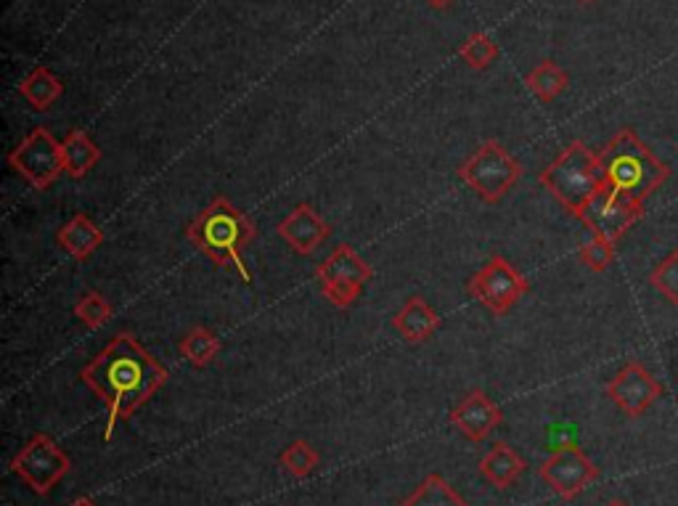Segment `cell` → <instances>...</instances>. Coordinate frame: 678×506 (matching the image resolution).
<instances>
[{"mask_svg":"<svg viewBox=\"0 0 678 506\" xmlns=\"http://www.w3.org/2000/svg\"><path fill=\"white\" fill-rule=\"evenodd\" d=\"M80 379L107 403V430L111 440L120 419H130L168 385L170 372L143 347L133 334L122 332L111 337L98 356L83 366Z\"/></svg>","mask_w":678,"mask_h":506,"instance_id":"cell-1","label":"cell"},{"mask_svg":"<svg viewBox=\"0 0 678 506\" xmlns=\"http://www.w3.org/2000/svg\"><path fill=\"white\" fill-rule=\"evenodd\" d=\"M186 239L217 268H228L245 284L252 281L245 262V247L258 239V226L226 196H215L207 207L189 223Z\"/></svg>","mask_w":678,"mask_h":506,"instance_id":"cell-2","label":"cell"},{"mask_svg":"<svg viewBox=\"0 0 678 506\" xmlns=\"http://www.w3.org/2000/svg\"><path fill=\"white\" fill-rule=\"evenodd\" d=\"M604 186L612 196L647 202L670 179V164L652 151L634 128L617 130L610 143L599 151Z\"/></svg>","mask_w":678,"mask_h":506,"instance_id":"cell-3","label":"cell"},{"mask_svg":"<svg viewBox=\"0 0 678 506\" xmlns=\"http://www.w3.org/2000/svg\"><path fill=\"white\" fill-rule=\"evenodd\" d=\"M538 183L562 205L572 218H581L583 209L604 192L599 154L583 141H572L557 154V160L546 164L538 175Z\"/></svg>","mask_w":678,"mask_h":506,"instance_id":"cell-4","label":"cell"},{"mask_svg":"<svg viewBox=\"0 0 678 506\" xmlns=\"http://www.w3.org/2000/svg\"><path fill=\"white\" fill-rule=\"evenodd\" d=\"M459 179L475 192L480 200L496 205L502 202L512 189L517 186V181L523 179V164L504 143L498 141H485L483 147L475 149V154L470 160L462 162L459 168Z\"/></svg>","mask_w":678,"mask_h":506,"instance_id":"cell-5","label":"cell"},{"mask_svg":"<svg viewBox=\"0 0 678 506\" xmlns=\"http://www.w3.org/2000/svg\"><path fill=\"white\" fill-rule=\"evenodd\" d=\"M69 470L67 451L49 432H35L11 459V472L37 496H49L69 475Z\"/></svg>","mask_w":678,"mask_h":506,"instance_id":"cell-6","label":"cell"},{"mask_svg":"<svg viewBox=\"0 0 678 506\" xmlns=\"http://www.w3.org/2000/svg\"><path fill=\"white\" fill-rule=\"evenodd\" d=\"M372 276L374 268L351 245L334 247V252L315 268L321 292L340 311H347V308L355 305V300L360 298Z\"/></svg>","mask_w":678,"mask_h":506,"instance_id":"cell-7","label":"cell"},{"mask_svg":"<svg viewBox=\"0 0 678 506\" xmlns=\"http://www.w3.org/2000/svg\"><path fill=\"white\" fill-rule=\"evenodd\" d=\"M9 164L35 192H45L49 186H54L58 175L67 173V170H64L62 143L45 128L32 130V133L11 151Z\"/></svg>","mask_w":678,"mask_h":506,"instance_id":"cell-8","label":"cell"},{"mask_svg":"<svg viewBox=\"0 0 678 506\" xmlns=\"http://www.w3.org/2000/svg\"><path fill=\"white\" fill-rule=\"evenodd\" d=\"M470 292L480 305H485L493 315H506L519 300L528 294V279L502 255H491L480 271L470 279Z\"/></svg>","mask_w":678,"mask_h":506,"instance_id":"cell-9","label":"cell"},{"mask_svg":"<svg viewBox=\"0 0 678 506\" xmlns=\"http://www.w3.org/2000/svg\"><path fill=\"white\" fill-rule=\"evenodd\" d=\"M538 475H541L544 483L549 485L559 498L572 502V498L581 496L591 483H596L602 472L585 456L583 449L570 443L551 453V456L538 466Z\"/></svg>","mask_w":678,"mask_h":506,"instance_id":"cell-10","label":"cell"},{"mask_svg":"<svg viewBox=\"0 0 678 506\" xmlns=\"http://www.w3.org/2000/svg\"><path fill=\"white\" fill-rule=\"evenodd\" d=\"M607 398L625 417L636 419L663 398V383L638 360H628L607 383Z\"/></svg>","mask_w":678,"mask_h":506,"instance_id":"cell-11","label":"cell"},{"mask_svg":"<svg viewBox=\"0 0 678 506\" xmlns=\"http://www.w3.org/2000/svg\"><path fill=\"white\" fill-rule=\"evenodd\" d=\"M644 218V202L623 200V196H612L607 189L583 209L578 220L583 223L594 236H604L610 241H621L623 234L628 232L634 223Z\"/></svg>","mask_w":678,"mask_h":506,"instance_id":"cell-12","label":"cell"},{"mask_svg":"<svg viewBox=\"0 0 678 506\" xmlns=\"http://www.w3.org/2000/svg\"><path fill=\"white\" fill-rule=\"evenodd\" d=\"M448 419H451V424L456 427L466 440H472V443H483V440L504 422V411L488 392L472 390L462 403L453 406Z\"/></svg>","mask_w":678,"mask_h":506,"instance_id":"cell-13","label":"cell"},{"mask_svg":"<svg viewBox=\"0 0 678 506\" xmlns=\"http://www.w3.org/2000/svg\"><path fill=\"white\" fill-rule=\"evenodd\" d=\"M276 232L281 234V239L287 241L294 252L302 255V258H311V255L319 252V247L324 245L332 234L329 223L321 218V213L308 202H302L287 215L284 220L279 223Z\"/></svg>","mask_w":678,"mask_h":506,"instance_id":"cell-14","label":"cell"},{"mask_svg":"<svg viewBox=\"0 0 678 506\" xmlns=\"http://www.w3.org/2000/svg\"><path fill=\"white\" fill-rule=\"evenodd\" d=\"M395 332L406 340L408 345H419L432 340V334L440 329V315L424 298H408L406 305L395 313L392 319Z\"/></svg>","mask_w":678,"mask_h":506,"instance_id":"cell-15","label":"cell"},{"mask_svg":"<svg viewBox=\"0 0 678 506\" xmlns=\"http://www.w3.org/2000/svg\"><path fill=\"white\" fill-rule=\"evenodd\" d=\"M56 241H58V247L69 255V258L88 260L90 255L104 245V234H101V228L88 218V215L77 213V215H72L62 228H58Z\"/></svg>","mask_w":678,"mask_h":506,"instance_id":"cell-16","label":"cell"},{"mask_svg":"<svg viewBox=\"0 0 678 506\" xmlns=\"http://www.w3.org/2000/svg\"><path fill=\"white\" fill-rule=\"evenodd\" d=\"M525 459L506 443H496L493 449L485 453L483 462H480V475H483L496 491H506L509 485H515L525 472Z\"/></svg>","mask_w":678,"mask_h":506,"instance_id":"cell-17","label":"cell"},{"mask_svg":"<svg viewBox=\"0 0 678 506\" xmlns=\"http://www.w3.org/2000/svg\"><path fill=\"white\" fill-rule=\"evenodd\" d=\"M62 154H64V170L77 181L85 179V175L96 168L98 160H101V149H98L94 138L80 128H72L69 136L64 138Z\"/></svg>","mask_w":678,"mask_h":506,"instance_id":"cell-18","label":"cell"},{"mask_svg":"<svg viewBox=\"0 0 678 506\" xmlns=\"http://www.w3.org/2000/svg\"><path fill=\"white\" fill-rule=\"evenodd\" d=\"M19 94L30 101L32 109L49 111L64 94V83L54 75V69L35 67L19 83Z\"/></svg>","mask_w":678,"mask_h":506,"instance_id":"cell-19","label":"cell"},{"mask_svg":"<svg viewBox=\"0 0 678 506\" xmlns=\"http://www.w3.org/2000/svg\"><path fill=\"white\" fill-rule=\"evenodd\" d=\"M398 506H470L459 496L456 488H451V483L438 472L427 475L421 483L413 488L408 498H403Z\"/></svg>","mask_w":678,"mask_h":506,"instance_id":"cell-20","label":"cell"},{"mask_svg":"<svg viewBox=\"0 0 678 506\" xmlns=\"http://www.w3.org/2000/svg\"><path fill=\"white\" fill-rule=\"evenodd\" d=\"M177 353H181V358L194 366V369H204V366L213 364L217 353H220V340H217L209 329L194 326L186 337L181 340Z\"/></svg>","mask_w":678,"mask_h":506,"instance_id":"cell-21","label":"cell"},{"mask_svg":"<svg viewBox=\"0 0 678 506\" xmlns=\"http://www.w3.org/2000/svg\"><path fill=\"white\" fill-rule=\"evenodd\" d=\"M525 83H528V88L532 90V96H536L538 101L551 104L559 94H564V88L570 85V77L559 64L541 62L528 77H525Z\"/></svg>","mask_w":678,"mask_h":506,"instance_id":"cell-22","label":"cell"},{"mask_svg":"<svg viewBox=\"0 0 678 506\" xmlns=\"http://www.w3.org/2000/svg\"><path fill=\"white\" fill-rule=\"evenodd\" d=\"M279 464L284 466L292 477L305 480V477H311L315 472V466L321 464V456H319V451L308 443V440H294V443H289L287 449L279 453Z\"/></svg>","mask_w":678,"mask_h":506,"instance_id":"cell-23","label":"cell"},{"mask_svg":"<svg viewBox=\"0 0 678 506\" xmlns=\"http://www.w3.org/2000/svg\"><path fill=\"white\" fill-rule=\"evenodd\" d=\"M75 315L80 319L85 329H101L111 319V305L101 292L90 289V292H85L83 298L77 300Z\"/></svg>","mask_w":678,"mask_h":506,"instance_id":"cell-24","label":"cell"},{"mask_svg":"<svg viewBox=\"0 0 678 506\" xmlns=\"http://www.w3.org/2000/svg\"><path fill=\"white\" fill-rule=\"evenodd\" d=\"M649 284L655 287L670 305H678V249H674L668 258L652 268Z\"/></svg>","mask_w":678,"mask_h":506,"instance_id":"cell-25","label":"cell"},{"mask_svg":"<svg viewBox=\"0 0 678 506\" xmlns=\"http://www.w3.org/2000/svg\"><path fill=\"white\" fill-rule=\"evenodd\" d=\"M459 54H462V58L472 69H485L496 62L498 45L493 43V37L485 35V32H475V35L466 37Z\"/></svg>","mask_w":678,"mask_h":506,"instance_id":"cell-26","label":"cell"},{"mask_svg":"<svg viewBox=\"0 0 678 506\" xmlns=\"http://www.w3.org/2000/svg\"><path fill=\"white\" fill-rule=\"evenodd\" d=\"M578 258H581V262L589 268V271L594 273L607 271L612 262H615V241L604 239V236H594L589 245L578 249Z\"/></svg>","mask_w":678,"mask_h":506,"instance_id":"cell-27","label":"cell"},{"mask_svg":"<svg viewBox=\"0 0 678 506\" xmlns=\"http://www.w3.org/2000/svg\"><path fill=\"white\" fill-rule=\"evenodd\" d=\"M69 506H98V504L90 496H80V498H75Z\"/></svg>","mask_w":678,"mask_h":506,"instance_id":"cell-28","label":"cell"},{"mask_svg":"<svg viewBox=\"0 0 678 506\" xmlns=\"http://www.w3.org/2000/svg\"><path fill=\"white\" fill-rule=\"evenodd\" d=\"M427 3H430L432 9H445V6H451L453 0H427Z\"/></svg>","mask_w":678,"mask_h":506,"instance_id":"cell-29","label":"cell"},{"mask_svg":"<svg viewBox=\"0 0 678 506\" xmlns=\"http://www.w3.org/2000/svg\"><path fill=\"white\" fill-rule=\"evenodd\" d=\"M604 506H628V504L621 502V498H612V502H607Z\"/></svg>","mask_w":678,"mask_h":506,"instance_id":"cell-30","label":"cell"},{"mask_svg":"<svg viewBox=\"0 0 678 506\" xmlns=\"http://www.w3.org/2000/svg\"><path fill=\"white\" fill-rule=\"evenodd\" d=\"M578 3H596V0H578Z\"/></svg>","mask_w":678,"mask_h":506,"instance_id":"cell-31","label":"cell"}]
</instances>
